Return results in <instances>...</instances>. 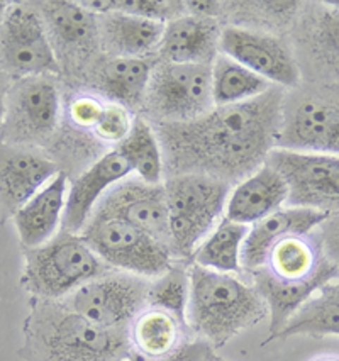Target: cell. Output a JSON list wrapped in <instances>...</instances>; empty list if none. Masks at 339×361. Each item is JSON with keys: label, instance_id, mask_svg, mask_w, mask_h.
<instances>
[{"label": "cell", "instance_id": "obj_1", "mask_svg": "<svg viewBox=\"0 0 339 361\" xmlns=\"http://www.w3.org/2000/svg\"><path fill=\"white\" fill-rule=\"evenodd\" d=\"M287 90L271 85L263 95L214 107L190 123L154 126L168 176L197 173L228 185L265 165L277 148Z\"/></svg>", "mask_w": 339, "mask_h": 361}, {"label": "cell", "instance_id": "obj_2", "mask_svg": "<svg viewBox=\"0 0 339 361\" xmlns=\"http://www.w3.org/2000/svg\"><path fill=\"white\" fill-rule=\"evenodd\" d=\"M24 322L27 361H121L128 358V331L104 329L78 316L61 300H32Z\"/></svg>", "mask_w": 339, "mask_h": 361}, {"label": "cell", "instance_id": "obj_3", "mask_svg": "<svg viewBox=\"0 0 339 361\" xmlns=\"http://www.w3.org/2000/svg\"><path fill=\"white\" fill-rule=\"evenodd\" d=\"M266 316L265 300L253 283L238 275L192 264L185 321L197 338L216 350L242 331L259 324Z\"/></svg>", "mask_w": 339, "mask_h": 361}, {"label": "cell", "instance_id": "obj_4", "mask_svg": "<svg viewBox=\"0 0 339 361\" xmlns=\"http://www.w3.org/2000/svg\"><path fill=\"white\" fill-rule=\"evenodd\" d=\"M114 271L80 234L58 231L54 238L36 247H24L20 283L35 299L63 300L90 280Z\"/></svg>", "mask_w": 339, "mask_h": 361}, {"label": "cell", "instance_id": "obj_5", "mask_svg": "<svg viewBox=\"0 0 339 361\" xmlns=\"http://www.w3.org/2000/svg\"><path fill=\"white\" fill-rule=\"evenodd\" d=\"M163 187L168 205L171 253L177 262H187L224 217L233 187L197 173L166 176Z\"/></svg>", "mask_w": 339, "mask_h": 361}, {"label": "cell", "instance_id": "obj_6", "mask_svg": "<svg viewBox=\"0 0 339 361\" xmlns=\"http://www.w3.org/2000/svg\"><path fill=\"white\" fill-rule=\"evenodd\" d=\"M277 148L339 157V85L287 90Z\"/></svg>", "mask_w": 339, "mask_h": 361}, {"label": "cell", "instance_id": "obj_7", "mask_svg": "<svg viewBox=\"0 0 339 361\" xmlns=\"http://www.w3.org/2000/svg\"><path fill=\"white\" fill-rule=\"evenodd\" d=\"M61 117L58 77L35 75L11 82L6 94L0 142L19 148H48L56 136Z\"/></svg>", "mask_w": 339, "mask_h": 361}, {"label": "cell", "instance_id": "obj_8", "mask_svg": "<svg viewBox=\"0 0 339 361\" xmlns=\"http://www.w3.org/2000/svg\"><path fill=\"white\" fill-rule=\"evenodd\" d=\"M80 236L95 255L116 271L153 280L177 259L170 246L117 217L94 212Z\"/></svg>", "mask_w": 339, "mask_h": 361}, {"label": "cell", "instance_id": "obj_9", "mask_svg": "<svg viewBox=\"0 0 339 361\" xmlns=\"http://www.w3.org/2000/svg\"><path fill=\"white\" fill-rule=\"evenodd\" d=\"M141 109L153 126L190 123L207 114L214 109L211 66L156 60Z\"/></svg>", "mask_w": 339, "mask_h": 361}, {"label": "cell", "instance_id": "obj_10", "mask_svg": "<svg viewBox=\"0 0 339 361\" xmlns=\"http://www.w3.org/2000/svg\"><path fill=\"white\" fill-rule=\"evenodd\" d=\"M288 41L302 83L339 85V2H304Z\"/></svg>", "mask_w": 339, "mask_h": 361}, {"label": "cell", "instance_id": "obj_11", "mask_svg": "<svg viewBox=\"0 0 339 361\" xmlns=\"http://www.w3.org/2000/svg\"><path fill=\"white\" fill-rule=\"evenodd\" d=\"M0 71L11 82L35 75H61L36 4L7 7L0 20Z\"/></svg>", "mask_w": 339, "mask_h": 361}, {"label": "cell", "instance_id": "obj_12", "mask_svg": "<svg viewBox=\"0 0 339 361\" xmlns=\"http://www.w3.org/2000/svg\"><path fill=\"white\" fill-rule=\"evenodd\" d=\"M152 280L124 271L90 280L61 302L92 324L104 329L129 331L137 314L148 307Z\"/></svg>", "mask_w": 339, "mask_h": 361}, {"label": "cell", "instance_id": "obj_13", "mask_svg": "<svg viewBox=\"0 0 339 361\" xmlns=\"http://www.w3.org/2000/svg\"><path fill=\"white\" fill-rule=\"evenodd\" d=\"M287 183V207L339 212V157L275 148L266 157Z\"/></svg>", "mask_w": 339, "mask_h": 361}, {"label": "cell", "instance_id": "obj_14", "mask_svg": "<svg viewBox=\"0 0 339 361\" xmlns=\"http://www.w3.org/2000/svg\"><path fill=\"white\" fill-rule=\"evenodd\" d=\"M48 31L49 43L60 63L61 73L78 75L92 70L100 58L99 16L87 11L80 2L56 0L36 4ZM89 75V73H87Z\"/></svg>", "mask_w": 339, "mask_h": 361}, {"label": "cell", "instance_id": "obj_15", "mask_svg": "<svg viewBox=\"0 0 339 361\" xmlns=\"http://www.w3.org/2000/svg\"><path fill=\"white\" fill-rule=\"evenodd\" d=\"M219 51L265 78L271 85L294 90L302 83L288 37L238 26H224Z\"/></svg>", "mask_w": 339, "mask_h": 361}, {"label": "cell", "instance_id": "obj_16", "mask_svg": "<svg viewBox=\"0 0 339 361\" xmlns=\"http://www.w3.org/2000/svg\"><path fill=\"white\" fill-rule=\"evenodd\" d=\"M94 212L129 222L170 246L168 205L163 183L152 185L140 178H125L102 197Z\"/></svg>", "mask_w": 339, "mask_h": 361}, {"label": "cell", "instance_id": "obj_17", "mask_svg": "<svg viewBox=\"0 0 339 361\" xmlns=\"http://www.w3.org/2000/svg\"><path fill=\"white\" fill-rule=\"evenodd\" d=\"M261 270L283 285H311L321 288L339 279V270L326 256L316 231L290 234L275 243L268 251Z\"/></svg>", "mask_w": 339, "mask_h": 361}, {"label": "cell", "instance_id": "obj_18", "mask_svg": "<svg viewBox=\"0 0 339 361\" xmlns=\"http://www.w3.org/2000/svg\"><path fill=\"white\" fill-rule=\"evenodd\" d=\"M56 159L39 149L0 142V216L12 219L24 204L60 173Z\"/></svg>", "mask_w": 339, "mask_h": 361}, {"label": "cell", "instance_id": "obj_19", "mask_svg": "<svg viewBox=\"0 0 339 361\" xmlns=\"http://www.w3.org/2000/svg\"><path fill=\"white\" fill-rule=\"evenodd\" d=\"M131 175V166L116 148L95 159L68 185L61 229L80 234L102 197Z\"/></svg>", "mask_w": 339, "mask_h": 361}, {"label": "cell", "instance_id": "obj_20", "mask_svg": "<svg viewBox=\"0 0 339 361\" xmlns=\"http://www.w3.org/2000/svg\"><path fill=\"white\" fill-rule=\"evenodd\" d=\"M221 20L183 14L165 24L156 60L180 65H209L219 56Z\"/></svg>", "mask_w": 339, "mask_h": 361}, {"label": "cell", "instance_id": "obj_21", "mask_svg": "<svg viewBox=\"0 0 339 361\" xmlns=\"http://www.w3.org/2000/svg\"><path fill=\"white\" fill-rule=\"evenodd\" d=\"M287 183L270 165L259 166L231 188L224 217L242 226H253L287 204Z\"/></svg>", "mask_w": 339, "mask_h": 361}, {"label": "cell", "instance_id": "obj_22", "mask_svg": "<svg viewBox=\"0 0 339 361\" xmlns=\"http://www.w3.org/2000/svg\"><path fill=\"white\" fill-rule=\"evenodd\" d=\"M328 219V214L311 209L282 207L277 212L249 226L241 250V268L246 274L257 271L265 264L270 247L290 234H309Z\"/></svg>", "mask_w": 339, "mask_h": 361}, {"label": "cell", "instance_id": "obj_23", "mask_svg": "<svg viewBox=\"0 0 339 361\" xmlns=\"http://www.w3.org/2000/svg\"><path fill=\"white\" fill-rule=\"evenodd\" d=\"M165 23L111 11L99 16L100 49L112 58H156Z\"/></svg>", "mask_w": 339, "mask_h": 361}, {"label": "cell", "instance_id": "obj_24", "mask_svg": "<svg viewBox=\"0 0 339 361\" xmlns=\"http://www.w3.org/2000/svg\"><path fill=\"white\" fill-rule=\"evenodd\" d=\"M154 65L156 58H112L102 54L89 73L94 78L97 95L132 112L143 107Z\"/></svg>", "mask_w": 339, "mask_h": 361}, {"label": "cell", "instance_id": "obj_25", "mask_svg": "<svg viewBox=\"0 0 339 361\" xmlns=\"http://www.w3.org/2000/svg\"><path fill=\"white\" fill-rule=\"evenodd\" d=\"M66 192L68 175L60 171L12 216L24 247L41 246L56 236L65 214Z\"/></svg>", "mask_w": 339, "mask_h": 361}, {"label": "cell", "instance_id": "obj_26", "mask_svg": "<svg viewBox=\"0 0 339 361\" xmlns=\"http://www.w3.org/2000/svg\"><path fill=\"white\" fill-rule=\"evenodd\" d=\"M192 338L187 322L156 307H146L129 326V353L144 360H161Z\"/></svg>", "mask_w": 339, "mask_h": 361}, {"label": "cell", "instance_id": "obj_27", "mask_svg": "<svg viewBox=\"0 0 339 361\" xmlns=\"http://www.w3.org/2000/svg\"><path fill=\"white\" fill-rule=\"evenodd\" d=\"M292 336H339V279L326 283L300 307L277 339Z\"/></svg>", "mask_w": 339, "mask_h": 361}, {"label": "cell", "instance_id": "obj_28", "mask_svg": "<svg viewBox=\"0 0 339 361\" xmlns=\"http://www.w3.org/2000/svg\"><path fill=\"white\" fill-rule=\"evenodd\" d=\"M248 231V226L223 217L195 250L192 264H199L219 274L241 275V250Z\"/></svg>", "mask_w": 339, "mask_h": 361}, {"label": "cell", "instance_id": "obj_29", "mask_svg": "<svg viewBox=\"0 0 339 361\" xmlns=\"http://www.w3.org/2000/svg\"><path fill=\"white\" fill-rule=\"evenodd\" d=\"M211 85L214 107H223L257 99L265 94L271 83L231 58L219 54L211 65Z\"/></svg>", "mask_w": 339, "mask_h": 361}, {"label": "cell", "instance_id": "obj_30", "mask_svg": "<svg viewBox=\"0 0 339 361\" xmlns=\"http://www.w3.org/2000/svg\"><path fill=\"white\" fill-rule=\"evenodd\" d=\"M116 149L123 154L136 178L152 185L163 183L165 163H163L161 146L154 128L144 117L134 119L131 133L121 145L116 146Z\"/></svg>", "mask_w": 339, "mask_h": 361}, {"label": "cell", "instance_id": "obj_31", "mask_svg": "<svg viewBox=\"0 0 339 361\" xmlns=\"http://www.w3.org/2000/svg\"><path fill=\"white\" fill-rule=\"evenodd\" d=\"M304 2H231L224 4L223 18L231 19L229 26L253 31H290Z\"/></svg>", "mask_w": 339, "mask_h": 361}, {"label": "cell", "instance_id": "obj_32", "mask_svg": "<svg viewBox=\"0 0 339 361\" xmlns=\"http://www.w3.org/2000/svg\"><path fill=\"white\" fill-rule=\"evenodd\" d=\"M188 295H190V268L185 267V262H175L165 274L152 280L148 305L166 310L185 321Z\"/></svg>", "mask_w": 339, "mask_h": 361}, {"label": "cell", "instance_id": "obj_33", "mask_svg": "<svg viewBox=\"0 0 339 361\" xmlns=\"http://www.w3.org/2000/svg\"><path fill=\"white\" fill-rule=\"evenodd\" d=\"M134 119L136 117H132V112L128 107L107 100L104 114L92 134L106 145H121L131 133Z\"/></svg>", "mask_w": 339, "mask_h": 361}, {"label": "cell", "instance_id": "obj_34", "mask_svg": "<svg viewBox=\"0 0 339 361\" xmlns=\"http://www.w3.org/2000/svg\"><path fill=\"white\" fill-rule=\"evenodd\" d=\"M114 11L137 16V18L160 20L165 24L187 14L185 2H175V0H117L114 2Z\"/></svg>", "mask_w": 339, "mask_h": 361}, {"label": "cell", "instance_id": "obj_35", "mask_svg": "<svg viewBox=\"0 0 339 361\" xmlns=\"http://www.w3.org/2000/svg\"><path fill=\"white\" fill-rule=\"evenodd\" d=\"M106 99L97 94H77L68 102V119L77 131L92 133L99 124L106 109Z\"/></svg>", "mask_w": 339, "mask_h": 361}, {"label": "cell", "instance_id": "obj_36", "mask_svg": "<svg viewBox=\"0 0 339 361\" xmlns=\"http://www.w3.org/2000/svg\"><path fill=\"white\" fill-rule=\"evenodd\" d=\"M316 234L326 256L339 270V212L328 216V219L316 229Z\"/></svg>", "mask_w": 339, "mask_h": 361}, {"label": "cell", "instance_id": "obj_37", "mask_svg": "<svg viewBox=\"0 0 339 361\" xmlns=\"http://www.w3.org/2000/svg\"><path fill=\"white\" fill-rule=\"evenodd\" d=\"M9 85H11V80L0 71V134H2L4 117H6V94Z\"/></svg>", "mask_w": 339, "mask_h": 361}, {"label": "cell", "instance_id": "obj_38", "mask_svg": "<svg viewBox=\"0 0 339 361\" xmlns=\"http://www.w3.org/2000/svg\"><path fill=\"white\" fill-rule=\"evenodd\" d=\"M312 361H339V358H336V356H321V358H316Z\"/></svg>", "mask_w": 339, "mask_h": 361}, {"label": "cell", "instance_id": "obj_39", "mask_svg": "<svg viewBox=\"0 0 339 361\" xmlns=\"http://www.w3.org/2000/svg\"><path fill=\"white\" fill-rule=\"evenodd\" d=\"M211 361H229V360H224V358H221V356H216L214 355V358H212Z\"/></svg>", "mask_w": 339, "mask_h": 361}, {"label": "cell", "instance_id": "obj_40", "mask_svg": "<svg viewBox=\"0 0 339 361\" xmlns=\"http://www.w3.org/2000/svg\"><path fill=\"white\" fill-rule=\"evenodd\" d=\"M121 361H128V358H125V360H121Z\"/></svg>", "mask_w": 339, "mask_h": 361}]
</instances>
